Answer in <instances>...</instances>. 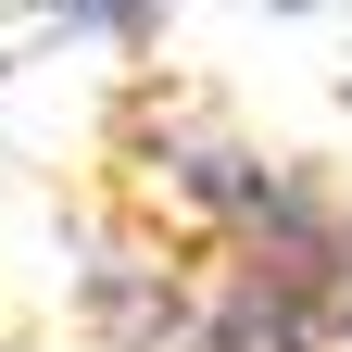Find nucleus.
Returning a JSON list of instances; mask_svg holds the SVG:
<instances>
[{
    "label": "nucleus",
    "instance_id": "obj_1",
    "mask_svg": "<svg viewBox=\"0 0 352 352\" xmlns=\"http://www.w3.org/2000/svg\"><path fill=\"white\" fill-rule=\"evenodd\" d=\"M76 302H88V327H101L113 352H189V327H201V277L164 264L151 239L88 252V264H76Z\"/></svg>",
    "mask_w": 352,
    "mask_h": 352
},
{
    "label": "nucleus",
    "instance_id": "obj_2",
    "mask_svg": "<svg viewBox=\"0 0 352 352\" xmlns=\"http://www.w3.org/2000/svg\"><path fill=\"white\" fill-rule=\"evenodd\" d=\"M63 25H76V38H151L164 0H63Z\"/></svg>",
    "mask_w": 352,
    "mask_h": 352
},
{
    "label": "nucleus",
    "instance_id": "obj_3",
    "mask_svg": "<svg viewBox=\"0 0 352 352\" xmlns=\"http://www.w3.org/2000/svg\"><path fill=\"white\" fill-rule=\"evenodd\" d=\"M264 13H327V0H264Z\"/></svg>",
    "mask_w": 352,
    "mask_h": 352
}]
</instances>
